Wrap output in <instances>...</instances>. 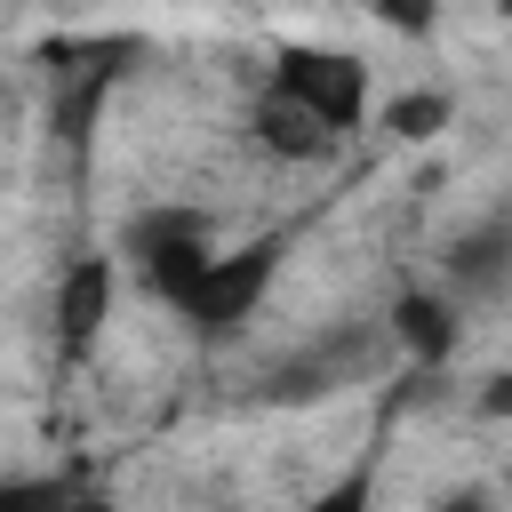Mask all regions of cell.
Wrapping results in <instances>:
<instances>
[{"label": "cell", "instance_id": "cell-1", "mask_svg": "<svg viewBox=\"0 0 512 512\" xmlns=\"http://www.w3.org/2000/svg\"><path fill=\"white\" fill-rule=\"evenodd\" d=\"M40 64L56 72V136L80 152V144L96 136L104 96H112V88H120V72L136 64V40H128V32H96V40H48V48H40Z\"/></svg>", "mask_w": 512, "mask_h": 512}, {"label": "cell", "instance_id": "cell-2", "mask_svg": "<svg viewBox=\"0 0 512 512\" xmlns=\"http://www.w3.org/2000/svg\"><path fill=\"white\" fill-rule=\"evenodd\" d=\"M272 272H280V240H248V248H232V256L208 248V264L184 280L176 312H184L200 336H232V328L256 312V296L272 288Z\"/></svg>", "mask_w": 512, "mask_h": 512}, {"label": "cell", "instance_id": "cell-3", "mask_svg": "<svg viewBox=\"0 0 512 512\" xmlns=\"http://www.w3.org/2000/svg\"><path fill=\"white\" fill-rule=\"evenodd\" d=\"M272 96L304 104L328 136H344V128L368 120V64L344 56V48H280V64H272Z\"/></svg>", "mask_w": 512, "mask_h": 512}, {"label": "cell", "instance_id": "cell-4", "mask_svg": "<svg viewBox=\"0 0 512 512\" xmlns=\"http://www.w3.org/2000/svg\"><path fill=\"white\" fill-rule=\"evenodd\" d=\"M128 256H136V272L152 280V296L176 304L184 280L208 264V224H200V208H144V216L128 224Z\"/></svg>", "mask_w": 512, "mask_h": 512}, {"label": "cell", "instance_id": "cell-5", "mask_svg": "<svg viewBox=\"0 0 512 512\" xmlns=\"http://www.w3.org/2000/svg\"><path fill=\"white\" fill-rule=\"evenodd\" d=\"M112 288H120L112 256H72L64 264V280H56V352L64 360H88L96 352V336L112 320Z\"/></svg>", "mask_w": 512, "mask_h": 512}, {"label": "cell", "instance_id": "cell-6", "mask_svg": "<svg viewBox=\"0 0 512 512\" xmlns=\"http://www.w3.org/2000/svg\"><path fill=\"white\" fill-rule=\"evenodd\" d=\"M408 352H416V368H440L448 352H456V304L448 296H432V288H408L400 304H392V320H384Z\"/></svg>", "mask_w": 512, "mask_h": 512}, {"label": "cell", "instance_id": "cell-7", "mask_svg": "<svg viewBox=\"0 0 512 512\" xmlns=\"http://www.w3.org/2000/svg\"><path fill=\"white\" fill-rule=\"evenodd\" d=\"M248 128H256V144H264L272 160H320V152L336 144V136H328V128H320L304 104H288V96H264Z\"/></svg>", "mask_w": 512, "mask_h": 512}, {"label": "cell", "instance_id": "cell-8", "mask_svg": "<svg viewBox=\"0 0 512 512\" xmlns=\"http://www.w3.org/2000/svg\"><path fill=\"white\" fill-rule=\"evenodd\" d=\"M456 120V96H440V88H408V96H384V136L392 144H432L440 128Z\"/></svg>", "mask_w": 512, "mask_h": 512}, {"label": "cell", "instance_id": "cell-9", "mask_svg": "<svg viewBox=\"0 0 512 512\" xmlns=\"http://www.w3.org/2000/svg\"><path fill=\"white\" fill-rule=\"evenodd\" d=\"M368 8H376L392 32H408V40H424V32L440 24V0H368Z\"/></svg>", "mask_w": 512, "mask_h": 512}, {"label": "cell", "instance_id": "cell-10", "mask_svg": "<svg viewBox=\"0 0 512 512\" xmlns=\"http://www.w3.org/2000/svg\"><path fill=\"white\" fill-rule=\"evenodd\" d=\"M480 416H512V368L480 384Z\"/></svg>", "mask_w": 512, "mask_h": 512}, {"label": "cell", "instance_id": "cell-11", "mask_svg": "<svg viewBox=\"0 0 512 512\" xmlns=\"http://www.w3.org/2000/svg\"><path fill=\"white\" fill-rule=\"evenodd\" d=\"M496 8H504V16H512V0H496Z\"/></svg>", "mask_w": 512, "mask_h": 512}]
</instances>
